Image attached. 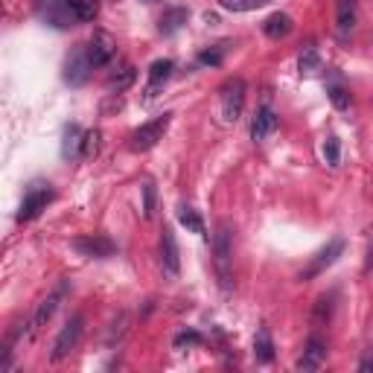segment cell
<instances>
[{
  "instance_id": "3957f363",
  "label": "cell",
  "mask_w": 373,
  "mask_h": 373,
  "mask_svg": "<svg viewBox=\"0 0 373 373\" xmlns=\"http://www.w3.org/2000/svg\"><path fill=\"white\" fill-rule=\"evenodd\" d=\"M56 198L53 187L50 184H33L27 193H23V202L18 207V222H33L41 216V210H47V205Z\"/></svg>"
},
{
  "instance_id": "ac0fdd59",
  "label": "cell",
  "mask_w": 373,
  "mask_h": 373,
  "mask_svg": "<svg viewBox=\"0 0 373 373\" xmlns=\"http://www.w3.org/2000/svg\"><path fill=\"white\" fill-rule=\"evenodd\" d=\"M292 18L286 15V12H275V15H268L265 18V23H263V33L268 35V38H286L289 33H292Z\"/></svg>"
},
{
  "instance_id": "2e32d148",
  "label": "cell",
  "mask_w": 373,
  "mask_h": 373,
  "mask_svg": "<svg viewBox=\"0 0 373 373\" xmlns=\"http://www.w3.org/2000/svg\"><path fill=\"white\" fill-rule=\"evenodd\" d=\"M356 30V0H338L335 4V33L347 38Z\"/></svg>"
},
{
  "instance_id": "277c9868",
  "label": "cell",
  "mask_w": 373,
  "mask_h": 373,
  "mask_svg": "<svg viewBox=\"0 0 373 373\" xmlns=\"http://www.w3.org/2000/svg\"><path fill=\"white\" fill-rule=\"evenodd\" d=\"M169 122H172V114H161L155 120L143 122V126L132 134V149H134V152H149L152 146H158L163 140L166 129H169Z\"/></svg>"
},
{
  "instance_id": "d6986e66",
  "label": "cell",
  "mask_w": 373,
  "mask_h": 373,
  "mask_svg": "<svg viewBox=\"0 0 373 373\" xmlns=\"http://www.w3.org/2000/svg\"><path fill=\"white\" fill-rule=\"evenodd\" d=\"M134 79H137V70L132 67V64H122L120 70H114L111 76H108V91H114V93H122V91H129L132 85H134Z\"/></svg>"
},
{
  "instance_id": "1f68e13d",
  "label": "cell",
  "mask_w": 373,
  "mask_h": 373,
  "mask_svg": "<svg viewBox=\"0 0 373 373\" xmlns=\"http://www.w3.org/2000/svg\"><path fill=\"white\" fill-rule=\"evenodd\" d=\"M176 347H184V344H202V335H198L195 330H184V333H178L176 335V341H172Z\"/></svg>"
},
{
  "instance_id": "8992f818",
  "label": "cell",
  "mask_w": 373,
  "mask_h": 373,
  "mask_svg": "<svg viewBox=\"0 0 373 373\" xmlns=\"http://www.w3.org/2000/svg\"><path fill=\"white\" fill-rule=\"evenodd\" d=\"M35 12L41 21H47L50 27H56V30H67L76 23V15L70 12L67 0H35Z\"/></svg>"
},
{
  "instance_id": "44dd1931",
  "label": "cell",
  "mask_w": 373,
  "mask_h": 373,
  "mask_svg": "<svg viewBox=\"0 0 373 373\" xmlns=\"http://www.w3.org/2000/svg\"><path fill=\"white\" fill-rule=\"evenodd\" d=\"M178 222H181V225H184L190 234L205 236V219H202V213H198L195 207L181 205V207H178Z\"/></svg>"
},
{
  "instance_id": "f1b7e54d",
  "label": "cell",
  "mask_w": 373,
  "mask_h": 373,
  "mask_svg": "<svg viewBox=\"0 0 373 373\" xmlns=\"http://www.w3.org/2000/svg\"><path fill=\"white\" fill-rule=\"evenodd\" d=\"M155 213V184H143V216L152 219Z\"/></svg>"
},
{
  "instance_id": "6da1fadb",
  "label": "cell",
  "mask_w": 373,
  "mask_h": 373,
  "mask_svg": "<svg viewBox=\"0 0 373 373\" xmlns=\"http://www.w3.org/2000/svg\"><path fill=\"white\" fill-rule=\"evenodd\" d=\"M234 234H231V225L222 222L216 228V236H213V268H216V277H219V286L222 289H231V280H234Z\"/></svg>"
},
{
  "instance_id": "e575fe53",
  "label": "cell",
  "mask_w": 373,
  "mask_h": 373,
  "mask_svg": "<svg viewBox=\"0 0 373 373\" xmlns=\"http://www.w3.org/2000/svg\"><path fill=\"white\" fill-rule=\"evenodd\" d=\"M146 4H152V0H146Z\"/></svg>"
},
{
  "instance_id": "9a60e30c",
  "label": "cell",
  "mask_w": 373,
  "mask_h": 373,
  "mask_svg": "<svg viewBox=\"0 0 373 373\" xmlns=\"http://www.w3.org/2000/svg\"><path fill=\"white\" fill-rule=\"evenodd\" d=\"M172 70H176V64H172L169 59H158L152 62V67H149V85H146V99H155L158 91L169 82L172 76Z\"/></svg>"
},
{
  "instance_id": "4316f807",
  "label": "cell",
  "mask_w": 373,
  "mask_h": 373,
  "mask_svg": "<svg viewBox=\"0 0 373 373\" xmlns=\"http://www.w3.org/2000/svg\"><path fill=\"white\" fill-rule=\"evenodd\" d=\"M324 161H327L330 166H338V161H341V140H338L335 134H330V137L324 140Z\"/></svg>"
},
{
  "instance_id": "603a6c76",
  "label": "cell",
  "mask_w": 373,
  "mask_h": 373,
  "mask_svg": "<svg viewBox=\"0 0 373 373\" xmlns=\"http://www.w3.org/2000/svg\"><path fill=\"white\" fill-rule=\"evenodd\" d=\"M67 4L76 21H93L99 15V0H67Z\"/></svg>"
},
{
  "instance_id": "7a4b0ae2",
  "label": "cell",
  "mask_w": 373,
  "mask_h": 373,
  "mask_svg": "<svg viewBox=\"0 0 373 373\" xmlns=\"http://www.w3.org/2000/svg\"><path fill=\"white\" fill-rule=\"evenodd\" d=\"M67 289H70V283L67 280H59V286L50 292L44 301L38 304V309L33 312V318H30V324H27V335H38L44 327H47V321L56 315V309L62 306V301L67 297Z\"/></svg>"
},
{
  "instance_id": "f546056e",
  "label": "cell",
  "mask_w": 373,
  "mask_h": 373,
  "mask_svg": "<svg viewBox=\"0 0 373 373\" xmlns=\"http://www.w3.org/2000/svg\"><path fill=\"white\" fill-rule=\"evenodd\" d=\"M222 56H225V44H216V47L205 50V53L198 56V62H202V64H219V62H222Z\"/></svg>"
},
{
  "instance_id": "9c48e42d",
  "label": "cell",
  "mask_w": 373,
  "mask_h": 373,
  "mask_svg": "<svg viewBox=\"0 0 373 373\" xmlns=\"http://www.w3.org/2000/svg\"><path fill=\"white\" fill-rule=\"evenodd\" d=\"M91 70H93V62L88 59L85 44H79L64 62V82L67 85H85L91 79Z\"/></svg>"
},
{
  "instance_id": "83f0119b",
  "label": "cell",
  "mask_w": 373,
  "mask_h": 373,
  "mask_svg": "<svg viewBox=\"0 0 373 373\" xmlns=\"http://www.w3.org/2000/svg\"><path fill=\"white\" fill-rule=\"evenodd\" d=\"M96 149H99V132H96V129H93V132H85L79 155H82V158H91V155L96 152Z\"/></svg>"
},
{
  "instance_id": "ffe728a7",
  "label": "cell",
  "mask_w": 373,
  "mask_h": 373,
  "mask_svg": "<svg viewBox=\"0 0 373 373\" xmlns=\"http://www.w3.org/2000/svg\"><path fill=\"white\" fill-rule=\"evenodd\" d=\"M187 18H190V12H187V9H181V6L166 9V12L161 15V33H163V35L178 33V30L184 27V23H187Z\"/></svg>"
},
{
  "instance_id": "52a82bcc",
  "label": "cell",
  "mask_w": 373,
  "mask_h": 373,
  "mask_svg": "<svg viewBox=\"0 0 373 373\" xmlns=\"http://www.w3.org/2000/svg\"><path fill=\"white\" fill-rule=\"evenodd\" d=\"M79 335H82V315H70V318L64 321L62 333H59L56 341H53V353H50V359H53V362H62L64 356H70V350L79 344Z\"/></svg>"
},
{
  "instance_id": "5bb4252c",
  "label": "cell",
  "mask_w": 373,
  "mask_h": 373,
  "mask_svg": "<svg viewBox=\"0 0 373 373\" xmlns=\"http://www.w3.org/2000/svg\"><path fill=\"white\" fill-rule=\"evenodd\" d=\"M277 126H280V120H277L275 108H271V105H263V108H257V114H254V120H251V137L260 143V140H265L268 134H275Z\"/></svg>"
},
{
  "instance_id": "836d02e7",
  "label": "cell",
  "mask_w": 373,
  "mask_h": 373,
  "mask_svg": "<svg viewBox=\"0 0 373 373\" xmlns=\"http://www.w3.org/2000/svg\"><path fill=\"white\" fill-rule=\"evenodd\" d=\"M359 370H362V373H367V370H373V356H367V359H362V365H359Z\"/></svg>"
},
{
  "instance_id": "d6a6232c",
  "label": "cell",
  "mask_w": 373,
  "mask_h": 373,
  "mask_svg": "<svg viewBox=\"0 0 373 373\" xmlns=\"http://www.w3.org/2000/svg\"><path fill=\"white\" fill-rule=\"evenodd\" d=\"M373 268V242H370V248H367V260H365V275Z\"/></svg>"
},
{
  "instance_id": "8fae6325",
  "label": "cell",
  "mask_w": 373,
  "mask_h": 373,
  "mask_svg": "<svg viewBox=\"0 0 373 373\" xmlns=\"http://www.w3.org/2000/svg\"><path fill=\"white\" fill-rule=\"evenodd\" d=\"M73 248L82 254V257H96V260H103V257H111L117 251V245L103 236V234H88V236H76L73 239Z\"/></svg>"
},
{
  "instance_id": "cb8c5ba5",
  "label": "cell",
  "mask_w": 373,
  "mask_h": 373,
  "mask_svg": "<svg viewBox=\"0 0 373 373\" xmlns=\"http://www.w3.org/2000/svg\"><path fill=\"white\" fill-rule=\"evenodd\" d=\"M268 0H219L222 9L228 12H254V9H263Z\"/></svg>"
},
{
  "instance_id": "4dcf8cb0",
  "label": "cell",
  "mask_w": 373,
  "mask_h": 373,
  "mask_svg": "<svg viewBox=\"0 0 373 373\" xmlns=\"http://www.w3.org/2000/svg\"><path fill=\"white\" fill-rule=\"evenodd\" d=\"M330 312H333V297H318V304H315V321L321 324V321H327L330 318Z\"/></svg>"
},
{
  "instance_id": "484cf974",
  "label": "cell",
  "mask_w": 373,
  "mask_h": 373,
  "mask_svg": "<svg viewBox=\"0 0 373 373\" xmlns=\"http://www.w3.org/2000/svg\"><path fill=\"white\" fill-rule=\"evenodd\" d=\"M327 96H330V103H333L338 111H347V108H350V93H347L341 85L333 82V85L327 88Z\"/></svg>"
},
{
  "instance_id": "d4e9b609",
  "label": "cell",
  "mask_w": 373,
  "mask_h": 373,
  "mask_svg": "<svg viewBox=\"0 0 373 373\" xmlns=\"http://www.w3.org/2000/svg\"><path fill=\"white\" fill-rule=\"evenodd\" d=\"M297 67H301V73H315V70H321L318 50H315V47H304V53H301V62H297Z\"/></svg>"
},
{
  "instance_id": "4fadbf2b",
  "label": "cell",
  "mask_w": 373,
  "mask_h": 373,
  "mask_svg": "<svg viewBox=\"0 0 373 373\" xmlns=\"http://www.w3.org/2000/svg\"><path fill=\"white\" fill-rule=\"evenodd\" d=\"M85 50H88V59L93 62V67H105L117 53V44L108 33H93V38L85 44Z\"/></svg>"
},
{
  "instance_id": "5b68a950",
  "label": "cell",
  "mask_w": 373,
  "mask_h": 373,
  "mask_svg": "<svg viewBox=\"0 0 373 373\" xmlns=\"http://www.w3.org/2000/svg\"><path fill=\"white\" fill-rule=\"evenodd\" d=\"M344 254V239L341 236H335V239H330L324 248H321V251L306 263V268L301 271V275H297V277H301V280H315L318 275H324V271L338 260Z\"/></svg>"
},
{
  "instance_id": "7402d4cb",
  "label": "cell",
  "mask_w": 373,
  "mask_h": 373,
  "mask_svg": "<svg viewBox=\"0 0 373 373\" xmlns=\"http://www.w3.org/2000/svg\"><path fill=\"white\" fill-rule=\"evenodd\" d=\"M82 129L76 126V122H70V126L64 129V140H62V158H73V155H79V149H82Z\"/></svg>"
},
{
  "instance_id": "e0dca14e",
  "label": "cell",
  "mask_w": 373,
  "mask_h": 373,
  "mask_svg": "<svg viewBox=\"0 0 373 373\" xmlns=\"http://www.w3.org/2000/svg\"><path fill=\"white\" fill-rule=\"evenodd\" d=\"M254 359H257V365H271V362H275V341H271L268 327H260V330H257V338H254Z\"/></svg>"
},
{
  "instance_id": "ba28073f",
  "label": "cell",
  "mask_w": 373,
  "mask_h": 373,
  "mask_svg": "<svg viewBox=\"0 0 373 373\" xmlns=\"http://www.w3.org/2000/svg\"><path fill=\"white\" fill-rule=\"evenodd\" d=\"M245 108V82L242 79H228L222 88V117L225 122H236Z\"/></svg>"
},
{
  "instance_id": "7c38bea8",
  "label": "cell",
  "mask_w": 373,
  "mask_h": 373,
  "mask_svg": "<svg viewBox=\"0 0 373 373\" xmlns=\"http://www.w3.org/2000/svg\"><path fill=\"white\" fill-rule=\"evenodd\" d=\"M324 362H327V341L312 333V335L306 338V344H304V356L297 359V370L309 373V370H318Z\"/></svg>"
},
{
  "instance_id": "30bf717a",
  "label": "cell",
  "mask_w": 373,
  "mask_h": 373,
  "mask_svg": "<svg viewBox=\"0 0 373 373\" xmlns=\"http://www.w3.org/2000/svg\"><path fill=\"white\" fill-rule=\"evenodd\" d=\"M161 265L169 277L181 275V251H178V239L172 234V228L161 231Z\"/></svg>"
}]
</instances>
